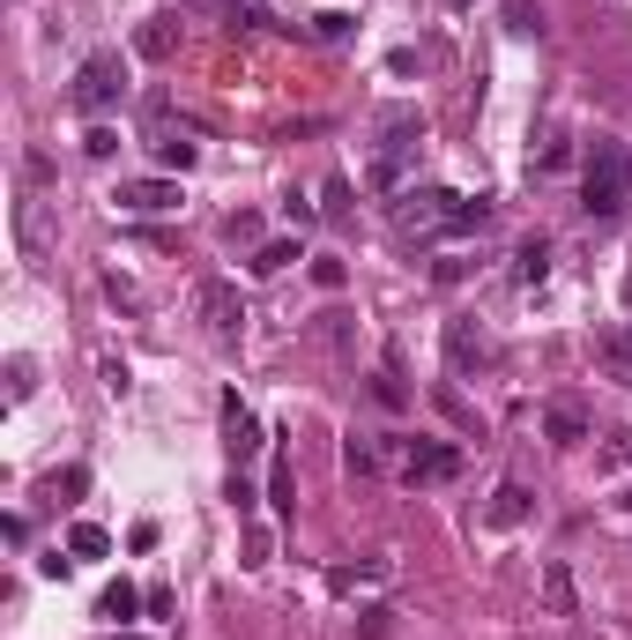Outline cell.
Masks as SVG:
<instances>
[{"mask_svg":"<svg viewBox=\"0 0 632 640\" xmlns=\"http://www.w3.org/2000/svg\"><path fill=\"white\" fill-rule=\"evenodd\" d=\"M484 224H491V202H469V194H447V186L394 194V231L402 239H469Z\"/></svg>","mask_w":632,"mask_h":640,"instance_id":"1","label":"cell"},{"mask_svg":"<svg viewBox=\"0 0 632 640\" xmlns=\"http://www.w3.org/2000/svg\"><path fill=\"white\" fill-rule=\"evenodd\" d=\"M603 462H632V432H618V439L603 447Z\"/></svg>","mask_w":632,"mask_h":640,"instance_id":"30","label":"cell"},{"mask_svg":"<svg viewBox=\"0 0 632 640\" xmlns=\"http://www.w3.org/2000/svg\"><path fill=\"white\" fill-rule=\"evenodd\" d=\"M506 31L513 38H544V8L536 0H506Z\"/></svg>","mask_w":632,"mask_h":640,"instance_id":"18","label":"cell"},{"mask_svg":"<svg viewBox=\"0 0 632 640\" xmlns=\"http://www.w3.org/2000/svg\"><path fill=\"white\" fill-rule=\"evenodd\" d=\"M625 507H632V499H625Z\"/></svg>","mask_w":632,"mask_h":640,"instance_id":"35","label":"cell"},{"mask_svg":"<svg viewBox=\"0 0 632 640\" xmlns=\"http://www.w3.org/2000/svg\"><path fill=\"white\" fill-rule=\"evenodd\" d=\"M320 194H328V216H336V224H342V216H350V179H328Z\"/></svg>","mask_w":632,"mask_h":640,"instance_id":"26","label":"cell"},{"mask_svg":"<svg viewBox=\"0 0 632 640\" xmlns=\"http://www.w3.org/2000/svg\"><path fill=\"white\" fill-rule=\"evenodd\" d=\"M313 283H320V291H342V283H350V268H342V261H313Z\"/></svg>","mask_w":632,"mask_h":640,"instance_id":"25","label":"cell"},{"mask_svg":"<svg viewBox=\"0 0 632 640\" xmlns=\"http://www.w3.org/2000/svg\"><path fill=\"white\" fill-rule=\"evenodd\" d=\"M112 202L134 216H165V209H179V179H120Z\"/></svg>","mask_w":632,"mask_h":640,"instance_id":"10","label":"cell"},{"mask_svg":"<svg viewBox=\"0 0 632 640\" xmlns=\"http://www.w3.org/2000/svg\"><path fill=\"white\" fill-rule=\"evenodd\" d=\"M402 476H410V484H454V476H462V447H454V439H410Z\"/></svg>","mask_w":632,"mask_h":640,"instance_id":"6","label":"cell"},{"mask_svg":"<svg viewBox=\"0 0 632 640\" xmlns=\"http://www.w3.org/2000/svg\"><path fill=\"white\" fill-rule=\"evenodd\" d=\"M83 149H89V157H112V149H120V134H112V128H89Z\"/></svg>","mask_w":632,"mask_h":640,"instance_id":"27","label":"cell"},{"mask_svg":"<svg viewBox=\"0 0 632 640\" xmlns=\"http://www.w3.org/2000/svg\"><path fill=\"white\" fill-rule=\"evenodd\" d=\"M625 305H632V268H625Z\"/></svg>","mask_w":632,"mask_h":640,"instance_id":"32","label":"cell"},{"mask_svg":"<svg viewBox=\"0 0 632 640\" xmlns=\"http://www.w3.org/2000/svg\"><path fill=\"white\" fill-rule=\"evenodd\" d=\"M31 387H38V365H31V358H8V395L31 402Z\"/></svg>","mask_w":632,"mask_h":640,"instance_id":"22","label":"cell"},{"mask_svg":"<svg viewBox=\"0 0 632 640\" xmlns=\"http://www.w3.org/2000/svg\"><path fill=\"white\" fill-rule=\"evenodd\" d=\"M544 276H550V239L536 231V239L513 246V283H544Z\"/></svg>","mask_w":632,"mask_h":640,"instance_id":"12","label":"cell"},{"mask_svg":"<svg viewBox=\"0 0 632 640\" xmlns=\"http://www.w3.org/2000/svg\"><path fill=\"white\" fill-rule=\"evenodd\" d=\"M588 432H595V410H588V402H573V395L544 402V439H558V447H581Z\"/></svg>","mask_w":632,"mask_h":640,"instance_id":"8","label":"cell"},{"mask_svg":"<svg viewBox=\"0 0 632 640\" xmlns=\"http://www.w3.org/2000/svg\"><path fill=\"white\" fill-rule=\"evenodd\" d=\"M454 8H469V0H454Z\"/></svg>","mask_w":632,"mask_h":640,"instance_id":"33","label":"cell"},{"mask_svg":"<svg viewBox=\"0 0 632 640\" xmlns=\"http://www.w3.org/2000/svg\"><path fill=\"white\" fill-rule=\"evenodd\" d=\"M223 499H231V507H239V514H253V484H246V476H239V470H231V492H223Z\"/></svg>","mask_w":632,"mask_h":640,"instance_id":"28","label":"cell"},{"mask_svg":"<svg viewBox=\"0 0 632 640\" xmlns=\"http://www.w3.org/2000/svg\"><path fill=\"white\" fill-rule=\"evenodd\" d=\"M202 8H216V0H202Z\"/></svg>","mask_w":632,"mask_h":640,"instance_id":"34","label":"cell"},{"mask_svg":"<svg viewBox=\"0 0 632 640\" xmlns=\"http://www.w3.org/2000/svg\"><path fill=\"white\" fill-rule=\"evenodd\" d=\"M134 52H142V60H171V52H179V31H171V15L142 23V31H134Z\"/></svg>","mask_w":632,"mask_h":640,"instance_id":"15","label":"cell"},{"mask_svg":"<svg viewBox=\"0 0 632 640\" xmlns=\"http://www.w3.org/2000/svg\"><path fill=\"white\" fill-rule=\"evenodd\" d=\"M618 358H625V365H632V321H625V336H618Z\"/></svg>","mask_w":632,"mask_h":640,"instance_id":"31","label":"cell"},{"mask_svg":"<svg viewBox=\"0 0 632 640\" xmlns=\"http://www.w3.org/2000/svg\"><path fill=\"white\" fill-rule=\"evenodd\" d=\"M625 202H632V149L610 142V134H595L588 165H581V216L588 224H618Z\"/></svg>","mask_w":632,"mask_h":640,"instance_id":"2","label":"cell"},{"mask_svg":"<svg viewBox=\"0 0 632 640\" xmlns=\"http://www.w3.org/2000/svg\"><path fill=\"white\" fill-rule=\"evenodd\" d=\"M194 313L209 321L216 342H239V328H246V305H239V291H231V283H202V291H194Z\"/></svg>","mask_w":632,"mask_h":640,"instance_id":"7","label":"cell"},{"mask_svg":"<svg viewBox=\"0 0 632 640\" xmlns=\"http://www.w3.org/2000/svg\"><path fill=\"white\" fill-rule=\"evenodd\" d=\"M142 589H134V581H112V589H105V596H97V618H105V626H126V618H134V611H142Z\"/></svg>","mask_w":632,"mask_h":640,"instance_id":"13","label":"cell"},{"mask_svg":"<svg viewBox=\"0 0 632 640\" xmlns=\"http://www.w3.org/2000/svg\"><path fill=\"white\" fill-rule=\"evenodd\" d=\"M297 261V239H268V246H253V276H283Z\"/></svg>","mask_w":632,"mask_h":640,"instance_id":"16","label":"cell"},{"mask_svg":"<svg viewBox=\"0 0 632 640\" xmlns=\"http://www.w3.org/2000/svg\"><path fill=\"white\" fill-rule=\"evenodd\" d=\"M209 15L223 23V31H231V38H253V31H276V8H268V0H216Z\"/></svg>","mask_w":632,"mask_h":640,"instance_id":"11","label":"cell"},{"mask_svg":"<svg viewBox=\"0 0 632 640\" xmlns=\"http://www.w3.org/2000/svg\"><path fill=\"white\" fill-rule=\"evenodd\" d=\"M15 239H23V254H45V202L38 194L15 202Z\"/></svg>","mask_w":632,"mask_h":640,"instance_id":"14","label":"cell"},{"mask_svg":"<svg viewBox=\"0 0 632 640\" xmlns=\"http://www.w3.org/2000/svg\"><path fill=\"white\" fill-rule=\"evenodd\" d=\"M283 216H291L297 231H305V224H320V209H313V202H297V194H291V202H283Z\"/></svg>","mask_w":632,"mask_h":640,"instance_id":"29","label":"cell"},{"mask_svg":"<svg viewBox=\"0 0 632 640\" xmlns=\"http://www.w3.org/2000/svg\"><path fill=\"white\" fill-rule=\"evenodd\" d=\"M424 128H432V120H424L417 105H379V120H373L379 149H373V171H365V179H373L379 194H394V186H402V171L417 165Z\"/></svg>","mask_w":632,"mask_h":640,"instance_id":"3","label":"cell"},{"mask_svg":"<svg viewBox=\"0 0 632 640\" xmlns=\"http://www.w3.org/2000/svg\"><path fill=\"white\" fill-rule=\"evenodd\" d=\"M223 239H231V246H253V239H260V216H231Z\"/></svg>","mask_w":632,"mask_h":640,"instance_id":"24","label":"cell"},{"mask_svg":"<svg viewBox=\"0 0 632 640\" xmlns=\"http://www.w3.org/2000/svg\"><path fill=\"white\" fill-rule=\"evenodd\" d=\"M83 484H89V470H52L45 476V499H75Z\"/></svg>","mask_w":632,"mask_h":640,"instance_id":"23","label":"cell"},{"mask_svg":"<svg viewBox=\"0 0 632 640\" xmlns=\"http://www.w3.org/2000/svg\"><path fill=\"white\" fill-rule=\"evenodd\" d=\"M447 365H454V373H491V365H499V342L484 336V328H476V313H462V321H447Z\"/></svg>","mask_w":632,"mask_h":640,"instance_id":"5","label":"cell"},{"mask_svg":"<svg viewBox=\"0 0 632 640\" xmlns=\"http://www.w3.org/2000/svg\"><path fill=\"white\" fill-rule=\"evenodd\" d=\"M68 552H75V558H105V552H112V536H105L97 521H75V529H68Z\"/></svg>","mask_w":632,"mask_h":640,"instance_id":"19","label":"cell"},{"mask_svg":"<svg viewBox=\"0 0 632 640\" xmlns=\"http://www.w3.org/2000/svg\"><path fill=\"white\" fill-rule=\"evenodd\" d=\"M126 97V60L105 45V52H89L83 68H75V83H68V105L83 112V120H105L112 105Z\"/></svg>","mask_w":632,"mask_h":640,"instance_id":"4","label":"cell"},{"mask_svg":"<svg viewBox=\"0 0 632 640\" xmlns=\"http://www.w3.org/2000/svg\"><path fill=\"white\" fill-rule=\"evenodd\" d=\"M342 462H350V470H357V476H373V470H379V447H373V439H365V432H350V447H342Z\"/></svg>","mask_w":632,"mask_h":640,"instance_id":"21","label":"cell"},{"mask_svg":"<svg viewBox=\"0 0 632 640\" xmlns=\"http://www.w3.org/2000/svg\"><path fill=\"white\" fill-rule=\"evenodd\" d=\"M544 603H550V611H558V618H573V573H566L558 558H550V566H544Z\"/></svg>","mask_w":632,"mask_h":640,"instance_id":"17","label":"cell"},{"mask_svg":"<svg viewBox=\"0 0 632 640\" xmlns=\"http://www.w3.org/2000/svg\"><path fill=\"white\" fill-rule=\"evenodd\" d=\"M223 447H231V462H239V470L260 455V425H253V410L239 402V387L223 395Z\"/></svg>","mask_w":632,"mask_h":640,"instance_id":"9","label":"cell"},{"mask_svg":"<svg viewBox=\"0 0 632 640\" xmlns=\"http://www.w3.org/2000/svg\"><path fill=\"white\" fill-rule=\"evenodd\" d=\"M521 514H528V492H521V484H499V499H491V529H513Z\"/></svg>","mask_w":632,"mask_h":640,"instance_id":"20","label":"cell"}]
</instances>
